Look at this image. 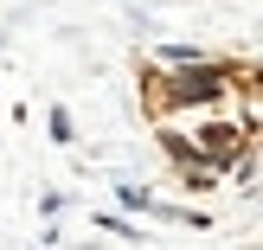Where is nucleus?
I'll return each mask as SVG.
<instances>
[{
	"mask_svg": "<svg viewBox=\"0 0 263 250\" xmlns=\"http://www.w3.org/2000/svg\"><path fill=\"white\" fill-rule=\"evenodd\" d=\"M116 199H122V212H154V193L135 180H116Z\"/></svg>",
	"mask_w": 263,
	"mask_h": 250,
	"instance_id": "nucleus-5",
	"label": "nucleus"
},
{
	"mask_svg": "<svg viewBox=\"0 0 263 250\" xmlns=\"http://www.w3.org/2000/svg\"><path fill=\"white\" fill-rule=\"evenodd\" d=\"M193 154H199V161H212L218 174H225L231 161H238V154H251V128L244 122H225V116H205V122H193Z\"/></svg>",
	"mask_w": 263,
	"mask_h": 250,
	"instance_id": "nucleus-2",
	"label": "nucleus"
},
{
	"mask_svg": "<svg viewBox=\"0 0 263 250\" xmlns=\"http://www.w3.org/2000/svg\"><path fill=\"white\" fill-rule=\"evenodd\" d=\"M97 231H116V238H141V231L128 225V218H116V212H103V218H97Z\"/></svg>",
	"mask_w": 263,
	"mask_h": 250,
	"instance_id": "nucleus-6",
	"label": "nucleus"
},
{
	"mask_svg": "<svg viewBox=\"0 0 263 250\" xmlns=\"http://www.w3.org/2000/svg\"><path fill=\"white\" fill-rule=\"evenodd\" d=\"M238 64H218V58H199V64H174V71H161V64H148L141 71V97H148L154 116H174V109H218V103L238 90Z\"/></svg>",
	"mask_w": 263,
	"mask_h": 250,
	"instance_id": "nucleus-1",
	"label": "nucleus"
},
{
	"mask_svg": "<svg viewBox=\"0 0 263 250\" xmlns=\"http://www.w3.org/2000/svg\"><path fill=\"white\" fill-rule=\"evenodd\" d=\"M180 186H186V193H212V186H225V174L193 154V161H180Z\"/></svg>",
	"mask_w": 263,
	"mask_h": 250,
	"instance_id": "nucleus-3",
	"label": "nucleus"
},
{
	"mask_svg": "<svg viewBox=\"0 0 263 250\" xmlns=\"http://www.w3.org/2000/svg\"><path fill=\"white\" fill-rule=\"evenodd\" d=\"M77 128H71V109H51V141H71Z\"/></svg>",
	"mask_w": 263,
	"mask_h": 250,
	"instance_id": "nucleus-7",
	"label": "nucleus"
},
{
	"mask_svg": "<svg viewBox=\"0 0 263 250\" xmlns=\"http://www.w3.org/2000/svg\"><path fill=\"white\" fill-rule=\"evenodd\" d=\"M238 84H244V90H251V97H263V64H257V71H244V77H238Z\"/></svg>",
	"mask_w": 263,
	"mask_h": 250,
	"instance_id": "nucleus-8",
	"label": "nucleus"
},
{
	"mask_svg": "<svg viewBox=\"0 0 263 250\" xmlns=\"http://www.w3.org/2000/svg\"><path fill=\"white\" fill-rule=\"evenodd\" d=\"M199 58H205V51H199V45H180V39H167V45L154 51V64H161V71H174V64H199Z\"/></svg>",
	"mask_w": 263,
	"mask_h": 250,
	"instance_id": "nucleus-4",
	"label": "nucleus"
}]
</instances>
